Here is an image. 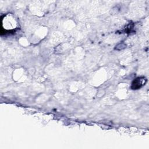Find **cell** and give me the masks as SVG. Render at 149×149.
I'll return each instance as SVG.
<instances>
[{"instance_id":"obj_1","label":"cell","mask_w":149,"mask_h":149,"mask_svg":"<svg viewBox=\"0 0 149 149\" xmlns=\"http://www.w3.org/2000/svg\"><path fill=\"white\" fill-rule=\"evenodd\" d=\"M146 81V79L144 77H138L134 80L132 83V88L133 90L139 89L141 87Z\"/></svg>"}]
</instances>
